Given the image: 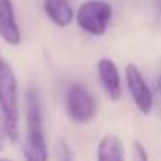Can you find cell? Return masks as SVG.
<instances>
[{
    "instance_id": "1",
    "label": "cell",
    "mask_w": 161,
    "mask_h": 161,
    "mask_svg": "<svg viewBox=\"0 0 161 161\" xmlns=\"http://www.w3.org/2000/svg\"><path fill=\"white\" fill-rule=\"evenodd\" d=\"M0 111L7 136L14 142L19 136V100L18 80L11 66L0 60Z\"/></svg>"
},
{
    "instance_id": "2",
    "label": "cell",
    "mask_w": 161,
    "mask_h": 161,
    "mask_svg": "<svg viewBox=\"0 0 161 161\" xmlns=\"http://www.w3.org/2000/svg\"><path fill=\"white\" fill-rule=\"evenodd\" d=\"M27 139L24 147V155L29 159L44 161L47 158V145L43 131V114L38 92L35 89L27 90Z\"/></svg>"
},
{
    "instance_id": "3",
    "label": "cell",
    "mask_w": 161,
    "mask_h": 161,
    "mask_svg": "<svg viewBox=\"0 0 161 161\" xmlns=\"http://www.w3.org/2000/svg\"><path fill=\"white\" fill-rule=\"evenodd\" d=\"M112 19V7L103 0H89L82 3L77 10L76 21L84 32L101 36L108 30V25Z\"/></svg>"
},
{
    "instance_id": "4",
    "label": "cell",
    "mask_w": 161,
    "mask_h": 161,
    "mask_svg": "<svg viewBox=\"0 0 161 161\" xmlns=\"http://www.w3.org/2000/svg\"><path fill=\"white\" fill-rule=\"evenodd\" d=\"M66 108L69 117L77 123H87L97 114V101L93 95L80 84H73L68 89Z\"/></svg>"
},
{
    "instance_id": "5",
    "label": "cell",
    "mask_w": 161,
    "mask_h": 161,
    "mask_svg": "<svg viewBox=\"0 0 161 161\" xmlns=\"http://www.w3.org/2000/svg\"><path fill=\"white\" fill-rule=\"evenodd\" d=\"M125 77H126V84L130 89V93L133 97L134 104L142 114H150L153 109V93L150 87L147 86L145 79L139 68L134 63H128L125 68Z\"/></svg>"
},
{
    "instance_id": "6",
    "label": "cell",
    "mask_w": 161,
    "mask_h": 161,
    "mask_svg": "<svg viewBox=\"0 0 161 161\" xmlns=\"http://www.w3.org/2000/svg\"><path fill=\"white\" fill-rule=\"evenodd\" d=\"M0 36L11 46L21 43V30L16 22L11 0H0Z\"/></svg>"
},
{
    "instance_id": "7",
    "label": "cell",
    "mask_w": 161,
    "mask_h": 161,
    "mask_svg": "<svg viewBox=\"0 0 161 161\" xmlns=\"http://www.w3.org/2000/svg\"><path fill=\"white\" fill-rule=\"evenodd\" d=\"M98 76L109 98L112 101H119L122 98V86H120V74L115 63L109 58H101L98 62Z\"/></svg>"
},
{
    "instance_id": "8",
    "label": "cell",
    "mask_w": 161,
    "mask_h": 161,
    "mask_svg": "<svg viewBox=\"0 0 161 161\" xmlns=\"http://www.w3.org/2000/svg\"><path fill=\"white\" fill-rule=\"evenodd\" d=\"M44 11L58 27H68L74 19V11L68 0H44Z\"/></svg>"
},
{
    "instance_id": "9",
    "label": "cell",
    "mask_w": 161,
    "mask_h": 161,
    "mask_svg": "<svg viewBox=\"0 0 161 161\" xmlns=\"http://www.w3.org/2000/svg\"><path fill=\"white\" fill-rule=\"evenodd\" d=\"M97 156L101 161H122L123 156H125L122 139L119 136H115V134L104 136L100 141V144H98Z\"/></svg>"
},
{
    "instance_id": "10",
    "label": "cell",
    "mask_w": 161,
    "mask_h": 161,
    "mask_svg": "<svg viewBox=\"0 0 161 161\" xmlns=\"http://www.w3.org/2000/svg\"><path fill=\"white\" fill-rule=\"evenodd\" d=\"M133 155H134L136 159H141V161L148 159V155H147V152H145V147H144L139 141H134V142H133Z\"/></svg>"
},
{
    "instance_id": "11",
    "label": "cell",
    "mask_w": 161,
    "mask_h": 161,
    "mask_svg": "<svg viewBox=\"0 0 161 161\" xmlns=\"http://www.w3.org/2000/svg\"><path fill=\"white\" fill-rule=\"evenodd\" d=\"M8 136H7V131H5V126H3V123H0V152L3 150V147H5V139H7Z\"/></svg>"
},
{
    "instance_id": "12",
    "label": "cell",
    "mask_w": 161,
    "mask_h": 161,
    "mask_svg": "<svg viewBox=\"0 0 161 161\" xmlns=\"http://www.w3.org/2000/svg\"><path fill=\"white\" fill-rule=\"evenodd\" d=\"M156 90H158V95L161 97V74H159L158 79H156Z\"/></svg>"
},
{
    "instance_id": "13",
    "label": "cell",
    "mask_w": 161,
    "mask_h": 161,
    "mask_svg": "<svg viewBox=\"0 0 161 161\" xmlns=\"http://www.w3.org/2000/svg\"><path fill=\"white\" fill-rule=\"evenodd\" d=\"M0 60H2V57H0Z\"/></svg>"
}]
</instances>
